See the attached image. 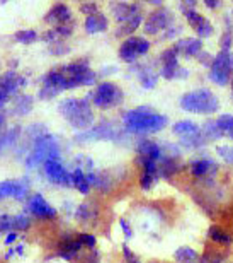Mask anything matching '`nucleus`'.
Segmentation results:
<instances>
[{
	"instance_id": "58",
	"label": "nucleus",
	"mask_w": 233,
	"mask_h": 263,
	"mask_svg": "<svg viewBox=\"0 0 233 263\" xmlns=\"http://www.w3.org/2000/svg\"><path fill=\"white\" fill-rule=\"evenodd\" d=\"M150 4H153V5H162V2H158V0H152Z\"/></svg>"
},
{
	"instance_id": "18",
	"label": "nucleus",
	"mask_w": 233,
	"mask_h": 263,
	"mask_svg": "<svg viewBox=\"0 0 233 263\" xmlns=\"http://www.w3.org/2000/svg\"><path fill=\"white\" fill-rule=\"evenodd\" d=\"M174 50L177 51V55L184 57H198L203 51V40L199 38H184L179 40Z\"/></svg>"
},
{
	"instance_id": "22",
	"label": "nucleus",
	"mask_w": 233,
	"mask_h": 263,
	"mask_svg": "<svg viewBox=\"0 0 233 263\" xmlns=\"http://www.w3.org/2000/svg\"><path fill=\"white\" fill-rule=\"evenodd\" d=\"M136 152H138V156H141V157H148V159L158 161L162 157V145H158L157 142H153V140L145 139V140L138 142Z\"/></svg>"
},
{
	"instance_id": "45",
	"label": "nucleus",
	"mask_w": 233,
	"mask_h": 263,
	"mask_svg": "<svg viewBox=\"0 0 233 263\" xmlns=\"http://www.w3.org/2000/svg\"><path fill=\"white\" fill-rule=\"evenodd\" d=\"M158 180L157 176H153V175H145L143 173V176L140 178V186L143 188V190H150V188L155 185V181Z\"/></svg>"
},
{
	"instance_id": "51",
	"label": "nucleus",
	"mask_w": 233,
	"mask_h": 263,
	"mask_svg": "<svg viewBox=\"0 0 233 263\" xmlns=\"http://www.w3.org/2000/svg\"><path fill=\"white\" fill-rule=\"evenodd\" d=\"M119 226H121V229H123V233L126 236V239H131L133 238V229L130 228V224L126 222V219H119Z\"/></svg>"
},
{
	"instance_id": "19",
	"label": "nucleus",
	"mask_w": 233,
	"mask_h": 263,
	"mask_svg": "<svg viewBox=\"0 0 233 263\" xmlns=\"http://www.w3.org/2000/svg\"><path fill=\"white\" fill-rule=\"evenodd\" d=\"M157 167H158V178H165V180H168L172 175H176L177 171H181L182 164L177 161V157L167 156L162 152V157L157 161Z\"/></svg>"
},
{
	"instance_id": "43",
	"label": "nucleus",
	"mask_w": 233,
	"mask_h": 263,
	"mask_svg": "<svg viewBox=\"0 0 233 263\" xmlns=\"http://www.w3.org/2000/svg\"><path fill=\"white\" fill-rule=\"evenodd\" d=\"M50 51L53 55H65L70 51V46H67L63 41H55V43L50 45Z\"/></svg>"
},
{
	"instance_id": "26",
	"label": "nucleus",
	"mask_w": 233,
	"mask_h": 263,
	"mask_svg": "<svg viewBox=\"0 0 233 263\" xmlns=\"http://www.w3.org/2000/svg\"><path fill=\"white\" fill-rule=\"evenodd\" d=\"M138 79L141 82V86L145 89H153L158 82V73L153 70L152 67H140L138 68Z\"/></svg>"
},
{
	"instance_id": "25",
	"label": "nucleus",
	"mask_w": 233,
	"mask_h": 263,
	"mask_svg": "<svg viewBox=\"0 0 233 263\" xmlns=\"http://www.w3.org/2000/svg\"><path fill=\"white\" fill-rule=\"evenodd\" d=\"M108 26H109L108 19H105V15L100 12L89 15L86 19V23H83V28H86L89 34H95V33H100V31H105Z\"/></svg>"
},
{
	"instance_id": "46",
	"label": "nucleus",
	"mask_w": 233,
	"mask_h": 263,
	"mask_svg": "<svg viewBox=\"0 0 233 263\" xmlns=\"http://www.w3.org/2000/svg\"><path fill=\"white\" fill-rule=\"evenodd\" d=\"M77 239L80 241V245H82V246H87V248H91V250L95 246V236H94V234L82 233V234H78V236H77Z\"/></svg>"
},
{
	"instance_id": "9",
	"label": "nucleus",
	"mask_w": 233,
	"mask_h": 263,
	"mask_svg": "<svg viewBox=\"0 0 233 263\" xmlns=\"http://www.w3.org/2000/svg\"><path fill=\"white\" fill-rule=\"evenodd\" d=\"M148 50H150V41L145 38H140V36H131V38L124 40L123 43H121L118 55L126 64H133L138 57L145 55Z\"/></svg>"
},
{
	"instance_id": "57",
	"label": "nucleus",
	"mask_w": 233,
	"mask_h": 263,
	"mask_svg": "<svg viewBox=\"0 0 233 263\" xmlns=\"http://www.w3.org/2000/svg\"><path fill=\"white\" fill-rule=\"evenodd\" d=\"M23 250H24V245H19L17 248H15V253H17V255H23V253H24Z\"/></svg>"
},
{
	"instance_id": "29",
	"label": "nucleus",
	"mask_w": 233,
	"mask_h": 263,
	"mask_svg": "<svg viewBox=\"0 0 233 263\" xmlns=\"http://www.w3.org/2000/svg\"><path fill=\"white\" fill-rule=\"evenodd\" d=\"M20 135V127H12L9 130H4L0 134V152H4L5 149H9L10 145H14L17 142Z\"/></svg>"
},
{
	"instance_id": "41",
	"label": "nucleus",
	"mask_w": 233,
	"mask_h": 263,
	"mask_svg": "<svg viewBox=\"0 0 233 263\" xmlns=\"http://www.w3.org/2000/svg\"><path fill=\"white\" fill-rule=\"evenodd\" d=\"M78 263H100V255L97 250L89 251L86 255L78 253Z\"/></svg>"
},
{
	"instance_id": "12",
	"label": "nucleus",
	"mask_w": 233,
	"mask_h": 263,
	"mask_svg": "<svg viewBox=\"0 0 233 263\" xmlns=\"http://www.w3.org/2000/svg\"><path fill=\"white\" fill-rule=\"evenodd\" d=\"M174 14L167 7H160L148 15L145 21V33L148 34H158L163 29H168L174 24Z\"/></svg>"
},
{
	"instance_id": "50",
	"label": "nucleus",
	"mask_w": 233,
	"mask_h": 263,
	"mask_svg": "<svg viewBox=\"0 0 233 263\" xmlns=\"http://www.w3.org/2000/svg\"><path fill=\"white\" fill-rule=\"evenodd\" d=\"M198 60H199L203 65H208V67H211V65H213L215 57H211L209 53H206V51H201V53L198 55Z\"/></svg>"
},
{
	"instance_id": "6",
	"label": "nucleus",
	"mask_w": 233,
	"mask_h": 263,
	"mask_svg": "<svg viewBox=\"0 0 233 263\" xmlns=\"http://www.w3.org/2000/svg\"><path fill=\"white\" fill-rule=\"evenodd\" d=\"M89 99H91L94 106H97L99 109H111L123 103L124 92H123V89L113 82H102L89 92Z\"/></svg>"
},
{
	"instance_id": "3",
	"label": "nucleus",
	"mask_w": 233,
	"mask_h": 263,
	"mask_svg": "<svg viewBox=\"0 0 233 263\" xmlns=\"http://www.w3.org/2000/svg\"><path fill=\"white\" fill-rule=\"evenodd\" d=\"M58 111L61 113V117L77 130H89L94 123V113L92 106L87 99H77L70 98L60 103Z\"/></svg>"
},
{
	"instance_id": "11",
	"label": "nucleus",
	"mask_w": 233,
	"mask_h": 263,
	"mask_svg": "<svg viewBox=\"0 0 233 263\" xmlns=\"http://www.w3.org/2000/svg\"><path fill=\"white\" fill-rule=\"evenodd\" d=\"M28 81L26 77L19 76L17 72L9 70L0 77V109L9 103V99L15 96L19 91V87H24Z\"/></svg>"
},
{
	"instance_id": "56",
	"label": "nucleus",
	"mask_w": 233,
	"mask_h": 263,
	"mask_svg": "<svg viewBox=\"0 0 233 263\" xmlns=\"http://www.w3.org/2000/svg\"><path fill=\"white\" fill-rule=\"evenodd\" d=\"M5 123H7V117H5L4 113H0V134H2V132H4Z\"/></svg>"
},
{
	"instance_id": "53",
	"label": "nucleus",
	"mask_w": 233,
	"mask_h": 263,
	"mask_svg": "<svg viewBox=\"0 0 233 263\" xmlns=\"http://www.w3.org/2000/svg\"><path fill=\"white\" fill-rule=\"evenodd\" d=\"M182 31V26H174V28H168L167 29V34H163L162 38H172V36L179 34Z\"/></svg>"
},
{
	"instance_id": "49",
	"label": "nucleus",
	"mask_w": 233,
	"mask_h": 263,
	"mask_svg": "<svg viewBox=\"0 0 233 263\" xmlns=\"http://www.w3.org/2000/svg\"><path fill=\"white\" fill-rule=\"evenodd\" d=\"M12 229V217L10 215H0V231Z\"/></svg>"
},
{
	"instance_id": "52",
	"label": "nucleus",
	"mask_w": 233,
	"mask_h": 263,
	"mask_svg": "<svg viewBox=\"0 0 233 263\" xmlns=\"http://www.w3.org/2000/svg\"><path fill=\"white\" fill-rule=\"evenodd\" d=\"M196 4H198V2H194V0H189V2H181L179 5H181V10H182V12L186 14V12H189V10H194Z\"/></svg>"
},
{
	"instance_id": "24",
	"label": "nucleus",
	"mask_w": 233,
	"mask_h": 263,
	"mask_svg": "<svg viewBox=\"0 0 233 263\" xmlns=\"http://www.w3.org/2000/svg\"><path fill=\"white\" fill-rule=\"evenodd\" d=\"M82 251V245L78 239H65L63 243L58 246L56 255L63 260H73L78 253Z\"/></svg>"
},
{
	"instance_id": "33",
	"label": "nucleus",
	"mask_w": 233,
	"mask_h": 263,
	"mask_svg": "<svg viewBox=\"0 0 233 263\" xmlns=\"http://www.w3.org/2000/svg\"><path fill=\"white\" fill-rule=\"evenodd\" d=\"M208 238L211 241H215V243H220V245H230L233 238L228 234V233H225L223 229L218 228V226H211V228L208 229Z\"/></svg>"
},
{
	"instance_id": "7",
	"label": "nucleus",
	"mask_w": 233,
	"mask_h": 263,
	"mask_svg": "<svg viewBox=\"0 0 233 263\" xmlns=\"http://www.w3.org/2000/svg\"><path fill=\"white\" fill-rule=\"evenodd\" d=\"M126 135V130H121L118 125L113 122H102L97 127H92L86 132H80L75 140L77 142H94V140H111L119 142L123 140Z\"/></svg>"
},
{
	"instance_id": "20",
	"label": "nucleus",
	"mask_w": 233,
	"mask_h": 263,
	"mask_svg": "<svg viewBox=\"0 0 233 263\" xmlns=\"http://www.w3.org/2000/svg\"><path fill=\"white\" fill-rule=\"evenodd\" d=\"M189 170H190V175L193 176L204 178V176H209V175H213V173H216L218 164H216L213 159H209V157H203V159L190 162Z\"/></svg>"
},
{
	"instance_id": "2",
	"label": "nucleus",
	"mask_w": 233,
	"mask_h": 263,
	"mask_svg": "<svg viewBox=\"0 0 233 263\" xmlns=\"http://www.w3.org/2000/svg\"><path fill=\"white\" fill-rule=\"evenodd\" d=\"M124 130L126 134H136V135H146V134H155L162 128L167 127L168 118L165 115L157 113L155 109L150 106H138L131 109L124 115Z\"/></svg>"
},
{
	"instance_id": "30",
	"label": "nucleus",
	"mask_w": 233,
	"mask_h": 263,
	"mask_svg": "<svg viewBox=\"0 0 233 263\" xmlns=\"http://www.w3.org/2000/svg\"><path fill=\"white\" fill-rule=\"evenodd\" d=\"M141 21H143V17H141V14H138V15H135L133 19H130V21H126V23H123L119 26L118 29H116V36L118 38H121V36H130L131 38V34L135 33L136 29H138V26L141 24Z\"/></svg>"
},
{
	"instance_id": "15",
	"label": "nucleus",
	"mask_w": 233,
	"mask_h": 263,
	"mask_svg": "<svg viewBox=\"0 0 233 263\" xmlns=\"http://www.w3.org/2000/svg\"><path fill=\"white\" fill-rule=\"evenodd\" d=\"M29 192V186L26 181H17V180H12V181H0V200L4 198H17V200H23Z\"/></svg>"
},
{
	"instance_id": "34",
	"label": "nucleus",
	"mask_w": 233,
	"mask_h": 263,
	"mask_svg": "<svg viewBox=\"0 0 233 263\" xmlns=\"http://www.w3.org/2000/svg\"><path fill=\"white\" fill-rule=\"evenodd\" d=\"M203 130V134L206 135V139L208 140H215V139H220V137H223V132L218 127V123L215 122V120H209V122L204 123V127L201 128Z\"/></svg>"
},
{
	"instance_id": "39",
	"label": "nucleus",
	"mask_w": 233,
	"mask_h": 263,
	"mask_svg": "<svg viewBox=\"0 0 233 263\" xmlns=\"http://www.w3.org/2000/svg\"><path fill=\"white\" fill-rule=\"evenodd\" d=\"M184 15H186L187 23L190 24V28H193L194 31L198 29L199 26L203 24L204 21H206V17H203V15H201V14H198V12H196V10H189V12H186V14H184Z\"/></svg>"
},
{
	"instance_id": "8",
	"label": "nucleus",
	"mask_w": 233,
	"mask_h": 263,
	"mask_svg": "<svg viewBox=\"0 0 233 263\" xmlns=\"http://www.w3.org/2000/svg\"><path fill=\"white\" fill-rule=\"evenodd\" d=\"M233 76V53L231 51L221 50L218 55H215L213 65L209 70V79L218 86H226L231 82Z\"/></svg>"
},
{
	"instance_id": "36",
	"label": "nucleus",
	"mask_w": 233,
	"mask_h": 263,
	"mask_svg": "<svg viewBox=\"0 0 233 263\" xmlns=\"http://www.w3.org/2000/svg\"><path fill=\"white\" fill-rule=\"evenodd\" d=\"M14 38H15V41H19V43L31 45L38 40V33H36L34 29H24V31H17Z\"/></svg>"
},
{
	"instance_id": "21",
	"label": "nucleus",
	"mask_w": 233,
	"mask_h": 263,
	"mask_svg": "<svg viewBox=\"0 0 233 263\" xmlns=\"http://www.w3.org/2000/svg\"><path fill=\"white\" fill-rule=\"evenodd\" d=\"M75 215H77V219L82 222V226H94L92 222H95L99 217L97 205L92 203V202H83V203L78 205Z\"/></svg>"
},
{
	"instance_id": "10",
	"label": "nucleus",
	"mask_w": 233,
	"mask_h": 263,
	"mask_svg": "<svg viewBox=\"0 0 233 263\" xmlns=\"http://www.w3.org/2000/svg\"><path fill=\"white\" fill-rule=\"evenodd\" d=\"M162 68H160V76L167 81H174V79H187L189 70L187 68L181 67L177 60V51L174 48H168L162 53Z\"/></svg>"
},
{
	"instance_id": "40",
	"label": "nucleus",
	"mask_w": 233,
	"mask_h": 263,
	"mask_svg": "<svg viewBox=\"0 0 233 263\" xmlns=\"http://www.w3.org/2000/svg\"><path fill=\"white\" fill-rule=\"evenodd\" d=\"M199 263H225V256L220 255V253H216V251L208 250L203 256H201Z\"/></svg>"
},
{
	"instance_id": "35",
	"label": "nucleus",
	"mask_w": 233,
	"mask_h": 263,
	"mask_svg": "<svg viewBox=\"0 0 233 263\" xmlns=\"http://www.w3.org/2000/svg\"><path fill=\"white\" fill-rule=\"evenodd\" d=\"M216 123H218V127L223 132V135L230 137L233 140V117L231 115H221V117L216 120Z\"/></svg>"
},
{
	"instance_id": "38",
	"label": "nucleus",
	"mask_w": 233,
	"mask_h": 263,
	"mask_svg": "<svg viewBox=\"0 0 233 263\" xmlns=\"http://www.w3.org/2000/svg\"><path fill=\"white\" fill-rule=\"evenodd\" d=\"M231 43H233V33H231V28H230V21H228V17H226V29H225V33L221 34V38H220L221 50L230 51Z\"/></svg>"
},
{
	"instance_id": "59",
	"label": "nucleus",
	"mask_w": 233,
	"mask_h": 263,
	"mask_svg": "<svg viewBox=\"0 0 233 263\" xmlns=\"http://www.w3.org/2000/svg\"><path fill=\"white\" fill-rule=\"evenodd\" d=\"M230 84H231V96H233V79H231V82H230Z\"/></svg>"
},
{
	"instance_id": "54",
	"label": "nucleus",
	"mask_w": 233,
	"mask_h": 263,
	"mask_svg": "<svg viewBox=\"0 0 233 263\" xmlns=\"http://www.w3.org/2000/svg\"><path fill=\"white\" fill-rule=\"evenodd\" d=\"M17 241V234H15V231H10L7 234V238H5V245H12Z\"/></svg>"
},
{
	"instance_id": "5",
	"label": "nucleus",
	"mask_w": 233,
	"mask_h": 263,
	"mask_svg": "<svg viewBox=\"0 0 233 263\" xmlns=\"http://www.w3.org/2000/svg\"><path fill=\"white\" fill-rule=\"evenodd\" d=\"M60 159V144L51 134L41 135L34 142L33 149L26 157L24 164L28 170H34L39 164H45L46 161H58Z\"/></svg>"
},
{
	"instance_id": "48",
	"label": "nucleus",
	"mask_w": 233,
	"mask_h": 263,
	"mask_svg": "<svg viewBox=\"0 0 233 263\" xmlns=\"http://www.w3.org/2000/svg\"><path fill=\"white\" fill-rule=\"evenodd\" d=\"M123 255H124V258H126V261H128V263H141V260L126 245H123Z\"/></svg>"
},
{
	"instance_id": "1",
	"label": "nucleus",
	"mask_w": 233,
	"mask_h": 263,
	"mask_svg": "<svg viewBox=\"0 0 233 263\" xmlns=\"http://www.w3.org/2000/svg\"><path fill=\"white\" fill-rule=\"evenodd\" d=\"M95 72L89 67L87 60H78L73 64L58 67L55 70L48 72L43 79V87L38 94L39 99H51L67 89H75L78 86H92L95 82Z\"/></svg>"
},
{
	"instance_id": "14",
	"label": "nucleus",
	"mask_w": 233,
	"mask_h": 263,
	"mask_svg": "<svg viewBox=\"0 0 233 263\" xmlns=\"http://www.w3.org/2000/svg\"><path fill=\"white\" fill-rule=\"evenodd\" d=\"M28 210L39 219H55L56 217V210L53 209L45 200V197L39 195V193L31 195L28 198Z\"/></svg>"
},
{
	"instance_id": "23",
	"label": "nucleus",
	"mask_w": 233,
	"mask_h": 263,
	"mask_svg": "<svg viewBox=\"0 0 233 263\" xmlns=\"http://www.w3.org/2000/svg\"><path fill=\"white\" fill-rule=\"evenodd\" d=\"M34 106V99L29 94H19L14 99V104L10 108V115H15V117H23V115L31 113V109Z\"/></svg>"
},
{
	"instance_id": "31",
	"label": "nucleus",
	"mask_w": 233,
	"mask_h": 263,
	"mask_svg": "<svg viewBox=\"0 0 233 263\" xmlns=\"http://www.w3.org/2000/svg\"><path fill=\"white\" fill-rule=\"evenodd\" d=\"M72 180H73V186H75L80 193H83V195H87V193L91 192V183H89L87 175L83 173L82 167H77V170L73 171Z\"/></svg>"
},
{
	"instance_id": "55",
	"label": "nucleus",
	"mask_w": 233,
	"mask_h": 263,
	"mask_svg": "<svg viewBox=\"0 0 233 263\" xmlns=\"http://www.w3.org/2000/svg\"><path fill=\"white\" fill-rule=\"evenodd\" d=\"M204 5L208 9H216V7H220L221 2H220V0H204Z\"/></svg>"
},
{
	"instance_id": "17",
	"label": "nucleus",
	"mask_w": 233,
	"mask_h": 263,
	"mask_svg": "<svg viewBox=\"0 0 233 263\" xmlns=\"http://www.w3.org/2000/svg\"><path fill=\"white\" fill-rule=\"evenodd\" d=\"M45 21H46V23L55 24V26L73 23L72 10H70V7H68L67 4H55L50 10H48V14L45 15Z\"/></svg>"
},
{
	"instance_id": "37",
	"label": "nucleus",
	"mask_w": 233,
	"mask_h": 263,
	"mask_svg": "<svg viewBox=\"0 0 233 263\" xmlns=\"http://www.w3.org/2000/svg\"><path fill=\"white\" fill-rule=\"evenodd\" d=\"M31 228V219L26 214H17L12 217V231H26Z\"/></svg>"
},
{
	"instance_id": "13",
	"label": "nucleus",
	"mask_w": 233,
	"mask_h": 263,
	"mask_svg": "<svg viewBox=\"0 0 233 263\" xmlns=\"http://www.w3.org/2000/svg\"><path fill=\"white\" fill-rule=\"evenodd\" d=\"M45 176L48 178V181H51L53 185L58 186H73L72 175L68 173L65 167L61 166L60 161H46L45 164Z\"/></svg>"
},
{
	"instance_id": "44",
	"label": "nucleus",
	"mask_w": 233,
	"mask_h": 263,
	"mask_svg": "<svg viewBox=\"0 0 233 263\" xmlns=\"http://www.w3.org/2000/svg\"><path fill=\"white\" fill-rule=\"evenodd\" d=\"M73 31V23H68V24H61V26H56L55 28V33L58 34V38H68Z\"/></svg>"
},
{
	"instance_id": "27",
	"label": "nucleus",
	"mask_w": 233,
	"mask_h": 263,
	"mask_svg": "<svg viewBox=\"0 0 233 263\" xmlns=\"http://www.w3.org/2000/svg\"><path fill=\"white\" fill-rule=\"evenodd\" d=\"M174 258H176L177 263H199L201 256L198 255V251H194L189 246H181V248L176 250L174 253Z\"/></svg>"
},
{
	"instance_id": "47",
	"label": "nucleus",
	"mask_w": 233,
	"mask_h": 263,
	"mask_svg": "<svg viewBox=\"0 0 233 263\" xmlns=\"http://www.w3.org/2000/svg\"><path fill=\"white\" fill-rule=\"evenodd\" d=\"M80 12L87 14V17H89V15H94L99 12V5L95 2H83L80 4Z\"/></svg>"
},
{
	"instance_id": "4",
	"label": "nucleus",
	"mask_w": 233,
	"mask_h": 263,
	"mask_svg": "<svg viewBox=\"0 0 233 263\" xmlns=\"http://www.w3.org/2000/svg\"><path fill=\"white\" fill-rule=\"evenodd\" d=\"M181 108L184 111L189 113H199V115H211L216 113L220 108V101L216 98V94L209 89H194V91L186 92L181 98Z\"/></svg>"
},
{
	"instance_id": "16",
	"label": "nucleus",
	"mask_w": 233,
	"mask_h": 263,
	"mask_svg": "<svg viewBox=\"0 0 233 263\" xmlns=\"http://www.w3.org/2000/svg\"><path fill=\"white\" fill-rule=\"evenodd\" d=\"M111 12L118 23H126L133 19L135 15L140 14V4H130V2H113L111 4Z\"/></svg>"
},
{
	"instance_id": "42",
	"label": "nucleus",
	"mask_w": 233,
	"mask_h": 263,
	"mask_svg": "<svg viewBox=\"0 0 233 263\" xmlns=\"http://www.w3.org/2000/svg\"><path fill=\"white\" fill-rule=\"evenodd\" d=\"M216 152H218V156L223 157L228 164L233 166V145H220V147H216Z\"/></svg>"
},
{
	"instance_id": "28",
	"label": "nucleus",
	"mask_w": 233,
	"mask_h": 263,
	"mask_svg": "<svg viewBox=\"0 0 233 263\" xmlns=\"http://www.w3.org/2000/svg\"><path fill=\"white\" fill-rule=\"evenodd\" d=\"M199 130H201V128H199V125H196L194 122H190V120H181V122L174 123V127H172V132H174L176 135L181 137V139H182V137L198 134Z\"/></svg>"
},
{
	"instance_id": "32",
	"label": "nucleus",
	"mask_w": 233,
	"mask_h": 263,
	"mask_svg": "<svg viewBox=\"0 0 233 263\" xmlns=\"http://www.w3.org/2000/svg\"><path fill=\"white\" fill-rule=\"evenodd\" d=\"M181 144L184 147H189V149H199V147H203V145L208 144V139H206V135L203 134V130H199L198 134H194V135L182 137Z\"/></svg>"
}]
</instances>
